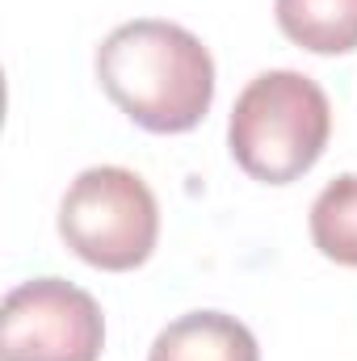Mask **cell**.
<instances>
[{
    "label": "cell",
    "mask_w": 357,
    "mask_h": 361,
    "mask_svg": "<svg viewBox=\"0 0 357 361\" xmlns=\"http://www.w3.org/2000/svg\"><path fill=\"white\" fill-rule=\"evenodd\" d=\"M97 80L135 126L185 135L214 101V59L185 25L139 17L97 47Z\"/></svg>",
    "instance_id": "obj_1"
},
{
    "label": "cell",
    "mask_w": 357,
    "mask_h": 361,
    "mask_svg": "<svg viewBox=\"0 0 357 361\" xmlns=\"http://www.w3.org/2000/svg\"><path fill=\"white\" fill-rule=\"evenodd\" d=\"M332 135V105L324 89L290 68L261 72L236 97L227 147L253 180L290 185L311 173Z\"/></svg>",
    "instance_id": "obj_2"
},
{
    "label": "cell",
    "mask_w": 357,
    "mask_h": 361,
    "mask_svg": "<svg viewBox=\"0 0 357 361\" xmlns=\"http://www.w3.org/2000/svg\"><path fill=\"white\" fill-rule=\"evenodd\" d=\"M59 235L92 269H139L160 235V206L147 180L118 164L85 169L59 202Z\"/></svg>",
    "instance_id": "obj_3"
},
{
    "label": "cell",
    "mask_w": 357,
    "mask_h": 361,
    "mask_svg": "<svg viewBox=\"0 0 357 361\" xmlns=\"http://www.w3.org/2000/svg\"><path fill=\"white\" fill-rule=\"evenodd\" d=\"M105 319L89 290L63 277H34L4 294L0 361H97Z\"/></svg>",
    "instance_id": "obj_4"
},
{
    "label": "cell",
    "mask_w": 357,
    "mask_h": 361,
    "mask_svg": "<svg viewBox=\"0 0 357 361\" xmlns=\"http://www.w3.org/2000/svg\"><path fill=\"white\" fill-rule=\"evenodd\" d=\"M147 361H261V349L236 315L189 311L152 341Z\"/></svg>",
    "instance_id": "obj_5"
},
{
    "label": "cell",
    "mask_w": 357,
    "mask_h": 361,
    "mask_svg": "<svg viewBox=\"0 0 357 361\" xmlns=\"http://www.w3.org/2000/svg\"><path fill=\"white\" fill-rule=\"evenodd\" d=\"M277 25L311 55L357 51V0H273Z\"/></svg>",
    "instance_id": "obj_6"
},
{
    "label": "cell",
    "mask_w": 357,
    "mask_h": 361,
    "mask_svg": "<svg viewBox=\"0 0 357 361\" xmlns=\"http://www.w3.org/2000/svg\"><path fill=\"white\" fill-rule=\"evenodd\" d=\"M311 240L328 261L357 269V173H345L320 189L311 202Z\"/></svg>",
    "instance_id": "obj_7"
}]
</instances>
